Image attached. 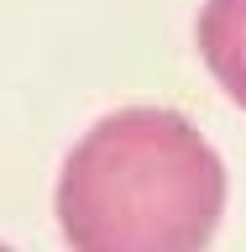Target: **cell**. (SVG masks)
I'll return each instance as SVG.
<instances>
[{"label": "cell", "mask_w": 246, "mask_h": 252, "mask_svg": "<svg viewBox=\"0 0 246 252\" xmlns=\"http://www.w3.org/2000/svg\"><path fill=\"white\" fill-rule=\"evenodd\" d=\"M199 53L220 79V90L246 110V0H204Z\"/></svg>", "instance_id": "7a4b0ae2"}, {"label": "cell", "mask_w": 246, "mask_h": 252, "mask_svg": "<svg viewBox=\"0 0 246 252\" xmlns=\"http://www.w3.org/2000/svg\"><path fill=\"white\" fill-rule=\"evenodd\" d=\"M225 210V163L178 110L131 105L89 126L58 173L74 252H204Z\"/></svg>", "instance_id": "6da1fadb"}, {"label": "cell", "mask_w": 246, "mask_h": 252, "mask_svg": "<svg viewBox=\"0 0 246 252\" xmlns=\"http://www.w3.org/2000/svg\"><path fill=\"white\" fill-rule=\"evenodd\" d=\"M0 252H11V247H5V242H0Z\"/></svg>", "instance_id": "3957f363"}]
</instances>
